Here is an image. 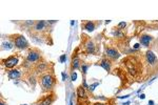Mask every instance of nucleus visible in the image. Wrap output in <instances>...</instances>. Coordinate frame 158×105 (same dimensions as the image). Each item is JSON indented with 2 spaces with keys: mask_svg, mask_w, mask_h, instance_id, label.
Wrapping results in <instances>:
<instances>
[{
  "mask_svg": "<svg viewBox=\"0 0 158 105\" xmlns=\"http://www.w3.org/2000/svg\"><path fill=\"white\" fill-rule=\"evenodd\" d=\"M38 82L41 86L42 93L48 94L51 91H54V88L57 85V78L53 71H49V73L38 76Z\"/></svg>",
  "mask_w": 158,
  "mask_h": 105,
  "instance_id": "obj_1",
  "label": "nucleus"
},
{
  "mask_svg": "<svg viewBox=\"0 0 158 105\" xmlns=\"http://www.w3.org/2000/svg\"><path fill=\"white\" fill-rule=\"evenodd\" d=\"M122 64L126 66L127 71L131 75L132 77L136 78L137 76H139L140 74L142 73V63L139 61V59L136 57V56H130V57H127L126 59L122 60Z\"/></svg>",
  "mask_w": 158,
  "mask_h": 105,
  "instance_id": "obj_2",
  "label": "nucleus"
},
{
  "mask_svg": "<svg viewBox=\"0 0 158 105\" xmlns=\"http://www.w3.org/2000/svg\"><path fill=\"white\" fill-rule=\"evenodd\" d=\"M42 53L40 50H38L36 47L29 48L27 53L24 59V63L21 65V67H27V68H32L36 63H38L39 61L42 60Z\"/></svg>",
  "mask_w": 158,
  "mask_h": 105,
  "instance_id": "obj_3",
  "label": "nucleus"
},
{
  "mask_svg": "<svg viewBox=\"0 0 158 105\" xmlns=\"http://www.w3.org/2000/svg\"><path fill=\"white\" fill-rule=\"evenodd\" d=\"M9 39L11 41V43L14 45L17 50H29L30 47V43L27 40V38H24L23 35L21 34H12L9 35Z\"/></svg>",
  "mask_w": 158,
  "mask_h": 105,
  "instance_id": "obj_4",
  "label": "nucleus"
},
{
  "mask_svg": "<svg viewBox=\"0 0 158 105\" xmlns=\"http://www.w3.org/2000/svg\"><path fill=\"white\" fill-rule=\"evenodd\" d=\"M82 38V43H81V54L85 55H94L96 53V44L91 39V37H89L88 35L82 34L81 36Z\"/></svg>",
  "mask_w": 158,
  "mask_h": 105,
  "instance_id": "obj_5",
  "label": "nucleus"
},
{
  "mask_svg": "<svg viewBox=\"0 0 158 105\" xmlns=\"http://www.w3.org/2000/svg\"><path fill=\"white\" fill-rule=\"evenodd\" d=\"M56 100H57V95L55 91H51V93H48L44 96L40 97L36 102H34L33 105H52Z\"/></svg>",
  "mask_w": 158,
  "mask_h": 105,
  "instance_id": "obj_6",
  "label": "nucleus"
},
{
  "mask_svg": "<svg viewBox=\"0 0 158 105\" xmlns=\"http://www.w3.org/2000/svg\"><path fill=\"white\" fill-rule=\"evenodd\" d=\"M1 62L6 70H13V68L19 63L18 54H13V55L10 56V57H7L6 59H2Z\"/></svg>",
  "mask_w": 158,
  "mask_h": 105,
  "instance_id": "obj_7",
  "label": "nucleus"
},
{
  "mask_svg": "<svg viewBox=\"0 0 158 105\" xmlns=\"http://www.w3.org/2000/svg\"><path fill=\"white\" fill-rule=\"evenodd\" d=\"M77 105H90L85 88L82 85H79L77 88Z\"/></svg>",
  "mask_w": 158,
  "mask_h": 105,
  "instance_id": "obj_8",
  "label": "nucleus"
},
{
  "mask_svg": "<svg viewBox=\"0 0 158 105\" xmlns=\"http://www.w3.org/2000/svg\"><path fill=\"white\" fill-rule=\"evenodd\" d=\"M146 63L151 70H157L158 68V59L152 50H148L146 53Z\"/></svg>",
  "mask_w": 158,
  "mask_h": 105,
  "instance_id": "obj_9",
  "label": "nucleus"
},
{
  "mask_svg": "<svg viewBox=\"0 0 158 105\" xmlns=\"http://www.w3.org/2000/svg\"><path fill=\"white\" fill-rule=\"evenodd\" d=\"M104 50H106V58L110 59L111 61H116L117 59L120 57V54L117 50L116 47H113V46H110V45H106L104 47Z\"/></svg>",
  "mask_w": 158,
  "mask_h": 105,
  "instance_id": "obj_10",
  "label": "nucleus"
},
{
  "mask_svg": "<svg viewBox=\"0 0 158 105\" xmlns=\"http://www.w3.org/2000/svg\"><path fill=\"white\" fill-rule=\"evenodd\" d=\"M77 52H78V50H76L75 52L73 53L72 61H71V71H72V73L75 70L80 67V65H81V61H80V59H79V55L77 54Z\"/></svg>",
  "mask_w": 158,
  "mask_h": 105,
  "instance_id": "obj_11",
  "label": "nucleus"
},
{
  "mask_svg": "<svg viewBox=\"0 0 158 105\" xmlns=\"http://www.w3.org/2000/svg\"><path fill=\"white\" fill-rule=\"evenodd\" d=\"M97 25L98 22L96 21H88V20H85V21L81 22V27L85 30H88V32H93Z\"/></svg>",
  "mask_w": 158,
  "mask_h": 105,
  "instance_id": "obj_12",
  "label": "nucleus"
},
{
  "mask_svg": "<svg viewBox=\"0 0 158 105\" xmlns=\"http://www.w3.org/2000/svg\"><path fill=\"white\" fill-rule=\"evenodd\" d=\"M21 76V71L19 68H13L7 73V77H9L10 80H14V79H18Z\"/></svg>",
  "mask_w": 158,
  "mask_h": 105,
  "instance_id": "obj_13",
  "label": "nucleus"
},
{
  "mask_svg": "<svg viewBox=\"0 0 158 105\" xmlns=\"http://www.w3.org/2000/svg\"><path fill=\"white\" fill-rule=\"evenodd\" d=\"M139 40H140V43H141L142 45H144L146 47H148L150 45V42L153 40V37L150 35H147V34H142L141 36H140Z\"/></svg>",
  "mask_w": 158,
  "mask_h": 105,
  "instance_id": "obj_14",
  "label": "nucleus"
},
{
  "mask_svg": "<svg viewBox=\"0 0 158 105\" xmlns=\"http://www.w3.org/2000/svg\"><path fill=\"white\" fill-rule=\"evenodd\" d=\"M98 65H100L101 67H103L106 71H111V67H112V61L108 58H103L102 60L98 63Z\"/></svg>",
  "mask_w": 158,
  "mask_h": 105,
  "instance_id": "obj_15",
  "label": "nucleus"
},
{
  "mask_svg": "<svg viewBox=\"0 0 158 105\" xmlns=\"http://www.w3.org/2000/svg\"><path fill=\"white\" fill-rule=\"evenodd\" d=\"M90 67V64H86V63H81L80 68H81V73H82L83 77L86 75V71H88V68Z\"/></svg>",
  "mask_w": 158,
  "mask_h": 105,
  "instance_id": "obj_16",
  "label": "nucleus"
},
{
  "mask_svg": "<svg viewBox=\"0 0 158 105\" xmlns=\"http://www.w3.org/2000/svg\"><path fill=\"white\" fill-rule=\"evenodd\" d=\"M12 46H13V45L10 42H3V43H2V50H6H6H11Z\"/></svg>",
  "mask_w": 158,
  "mask_h": 105,
  "instance_id": "obj_17",
  "label": "nucleus"
},
{
  "mask_svg": "<svg viewBox=\"0 0 158 105\" xmlns=\"http://www.w3.org/2000/svg\"><path fill=\"white\" fill-rule=\"evenodd\" d=\"M127 23L126 22H121V23H119L118 25H117V30H121V29H124L126 27Z\"/></svg>",
  "mask_w": 158,
  "mask_h": 105,
  "instance_id": "obj_18",
  "label": "nucleus"
},
{
  "mask_svg": "<svg viewBox=\"0 0 158 105\" xmlns=\"http://www.w3.org/2000/svg\"><path fill=\"white\" fill-rule=\"evenodd\" d=\"M97 85H98V83L93 84V85H91V86H90V88H89V89H90L91 91H94V87H96V86H97Z\"/></svg>",
  "mask_w": 158,
  "mask_h": 105,
  "instance_id": "obj_19",
  "label": "nucleus"
},
{
  "mask_svg": "<svg viewBox=\"0 0 158 105\" xmlns=\"http://www.w3.org/2000/svg\"><path fill=\"white\" fill-rule=\"evenodd\" d=\"M76 78H77V75H76L75 71H73V73H72V80H73V81H75V80H76Z\"/></svg>",
  "mask_w": 158,
  "mask_h": 105,
  "instance_id": "obj_20",
  "label": "nucleus"
},
{
  "mask_svg": "<svg viewBox=\"0 0 158 105\" xmlns=\"http://www.w3.org/2000/svg\"><path fill=\"white\" fill-rule=\"evenodd\" d=\"M64 60H65V55H62V56H61V58H60V61H61V62H64Z\"/></svg>",
  "mask_w": 158,
  "mask_h": 105,
  "instance_id": "obj_21",
  "label": "nucleus"
},
{
  "mask_svg": "<svg viewBox=\"0 0 158 105\" xmlns=\"http://www.w3.org/2000/svg\"><path fill=\"white\" fill-rule=\"evenodd\" d=\"M0 105H6V103L3 101V99H2V98L0 99Z\"/></svg>",
  "mask_w": 158,
  "mask_h": 105,
  "instance_id": "obj_22",
  "label": "nucleus"
},
{
  "mask_svg": "<svg viewBox=\"0 0 158 105\" xmlns=\"http://www.w3.org/2000/svg\"><path fill=\"white\" fill-rule=\"evenodd\" d=\"M93 105H108V104H106V103H94Z\"/></svg>",
  "mask_w": 158,
  "mask_h": 105,
  "instance_id": "obj_23",
  "label": "nucleus"
},
{
  "mask_svg": "<svg viewBox=\"0 0 158 105\" xmlns=\"http://www.w3.org/2000/svg\"><path fill=\"white\" fill-rule=\"evenodd\" d=\"M62 77H63V79H65V78H67V76L64 75V73H62Z\"/></svg>",
  "mask_w": 158,
  "mask_h": 105,
  "instance_id": "obj_24",
  "label": "nucleus"
},
{
  "mask_svg": "<svg viewBox=\"0 0 158 105\" xmlns=\"http://www.w3.org/2000/svg\"><path fill=\"white\" fill-rule=\"evenodd\" d=\"M23 105H25V104H23Z\"/></svg>",
  "mask_w": 158,
  "mask_h": 105,
  "instance_id": "obj_25",
  "label": "nucleus"
}]
</instances>
